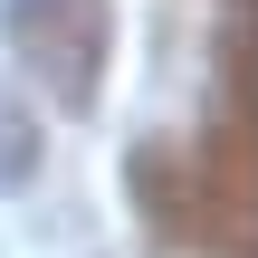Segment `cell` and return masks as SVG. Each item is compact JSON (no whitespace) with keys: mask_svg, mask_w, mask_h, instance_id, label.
Returning a JSON list of instances; mask_svg holds the SVG:
<instances>
[{"mask_svg":"<svg viewBox=\"0 0 258 258\" xmlns=\"http://www.w3.org/2000/svg\"><path fill=\"white\" fill-rule=\"evenodd\" d=\"M124 182H134V211L153 239L201 249V258H258V124L249 115L211 124L201 144H182V134L134 144Z\"/></svg>","mask_w":258,"mask_h":258,"instance_id":"cell-1","label":"cell"},{"mask_svg":"<svg viewBox=\"0 0 258 258\" xmlns=\"http://www.w3.org/2000/svg\"><path fill=\"white\" fill-rule=\"evenodd\" d=\"M0 38L48 105L86 115L105 96V57H115V0H0Z\"/></svg>","mask_w":258,"mask_h":258,"instance_id":"cell-2","label":"cell"},{"mask_svg":"<svg viewBox=\"0 0 258 258\" xmlns=\"http://www.w3.org/2000/svg\"><path fill=\"white\" fill-rule=\"evenodd\" d=\"M29 172H38V124L0 96V182H29Z\"/></svg>","mask_w":258,"mask_h":258,"instance_id":"cell-3","label":"cell"}]
</instances>
